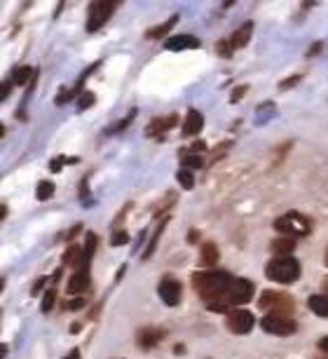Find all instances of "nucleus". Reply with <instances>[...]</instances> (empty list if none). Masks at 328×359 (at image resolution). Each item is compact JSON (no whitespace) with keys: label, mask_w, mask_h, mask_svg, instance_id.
<instances>
[{"label":"nucleus","mask_w":328,"mask_h":359,"mask_svg":"<svg viewBox=\"0 0 328 359\" xmlns=\"http://www.w3.org/2000/svg\"><path fill=\"white\" fill-rule=\"evenodd\" d=\"M193 287L197 296L207 303L211 313H228L232 306H242L249 303L256 294V287L251 280L244 277H232L225 270H200L193 275Z\"/></svg>","instance_id":"nucleus-1"},{"label":"nucleus","mask_w":328,"mask_h":359,"mask_svg":"<svg viewBox=\"0 0 328 359\" xmlns=\"http://www.w3.org/2000/svg\"><path fill=\"white\" fill-rule=\"evenodd\" d=\"M265 275H268V280L279 284L296 282L300 277V263L296 259H291V256H277V259H272L265 266Z\"/></svg>","instance_id":"nucleus-2"},{"label":"nucleus","mask_w":328,"mask_h":359,"mask_svg":"<svg viewBox=\"0 0 328 359\" xmlns=\"http://www.w3.org/2000/svg\"><path fill=\"white\" fill-rule=\"evenodd\" d=\"M258 308L261 310H268L270 315H289L296 310V303L289 294H282V291H265L258 301Z\"/></svg>","instance_id":"nucleus-3"},{"label":"nucleus","mask_w":328,"mask_h":359,"mask_svg":"<svg viewBox=\"0 0 328 359\" xmlns=\"http://www.w3.org/2000/svg\"><path fill=\"white\" fill-rule=\"evenodd\" d=\"M275 228L279 230V233H284V235H289V237H305V235H310L312 221L307 219V216H303V214L291 212V214L282 216V219H277Z\"/></svg>","instance_id":"nucleus-4"},{"label":"nucleus","mask_w":328,"mask_h":359,"mask_svg":"<svg viewBox=\"0 0 328 359\" xmlns=\"http://www.w3.org/2000/svg\"><path fill=\"white\" fill-rule=\"evenodd\" d=\"M122 0H94L92 8H90V15H87V31L94 33L104 26L108 19L113 17V12L118 10V5Z\"/></svg>","instance_id":"nucleus-5"},{"label":"nucleus","mask_w":328,"mask_h":359,"mask_svg":"<svg viewBox=\"0 0 328 359\" xmlns=\"http://www.w3.org/2000/svg\"><path fill=\"white\" fill-rule=\"evenodd\" d=\"M261 329L272 336H291L296 334L298 324L289 315H265L261 320Z\"/></svg>","instance_id":"nucleus-6"},{"label":"nucleus","mask_w":328,"mask_h":359,"mask_svg":"<svg viewBox=\"0 0 328 359\" xmlns=\"http://www.w3.org/2000/svg\"><path fill=\"white\" fill-rule=\"evenodd\" d=\"M225 324H228V329L232 331V334L244 336V334H249V331L256 327V317L251 315L249 310L235 308V310H230V313H228V320H225Z\"/></svg>","instance_id":"nucleus-7"},{"label":"nucleus","mask_w":328,"mask_h":359,"mask_svg":"<svg viewBox=\"0 0 328 359\" xmlns=\"http://www.w3.org/2000/svg\"><path fill=\"white\" fill-rule=\"evenodd\" d=\"M157 294H160V298L164 303H167L169 308L179 306L181 303V294H183V287L179 280H174V277H162L160 287H157Z\"/></svg>","instance_id":"nucleus-8"},{"label":"nucleus","mask_w":328,"mask_h":359,"mask_svg":"<svg viewBox=\"0 0 328 359\" xmlns=\"http://www.w3.org/2000/svg\"><path fill=\"white\" fill-rule=\"evenodd\" d=\"M164 336H167V331L160 327H143L139 329V334H136V341H139V348L153 350L160 345V341H164Z\"/></svg>","instance_id":"nucleus-9"},{"label":"nucleus","mask_w":328,"mask_h":359,"mask_svg":"<svg viewBox=\"0 0 328 359\" xmlns=\"http://www.w3.org/2000/svg\"><path fill=\"white\" fill-rule=\"evenodd\" d=\"M90 284H92L90 270H78V273L68 280L66 289H68V294H85V291L90 289Z\"/></svg>","instance_id":"nucleus-10"},{"label":"nucleus","mask_w":328,"mask_h":359,"mask_svg":"<svg viewBox=\"0 0 328 359\" xmlns=\"http://www.w3.org/2000/svg\"><path fill=\"white\" fill-rule=\"evenodd\" d=\"M169 52H183V50H197L200 47V40L195 36H174L169 38L167 43H164Z\"/></svg>","instance_id":"nucleus-11"},{"label":"nucleus","mask_w":328,"mask_h":359,"mask_svg":"<svg viewBox=\"0 0 328 359\" xmlns=\"http://www.w3.org/2000/svg\"><path fill=\"white\" fill-rule=\"evenodd\" d=\"M204 127V118L200 111H190L186 115V123H183V137H195L200 134Z\"/></svg>","instance_id":"nucleus-12"},{"label":"nucleus","mask_w":328,"mask_h":359,"mask_svg":"<svg viewBox=\"0 0 328 359\" xmlns=\"http://www.w3.org/2000/svg\"><path fill=\"white\" fill-rule=\"evenodd\" d=\"M179 123V115H167V118H155L153 123L148 125V137H155V134H164Z\"/></svg>","instance_id":"nucleus-13"},{"label":"nucleus","mask_w":328,"mask_h":359,"mask_svg":"<svg viewBox=\"0 0 328 359\" xmlns=\"http://www.w3.org/2000/svg\"><path fill=\"white\" fill-rule=\"evenodd\" d=\"M251 33H254V22H244L235 31V36L230 38L232 47H235V50H239V47H246V45H249V40H251Z\"/></svg>","instance_id":"nucleus-14"},{"label":"nucleus","mask_w":328,"mask_h":359,"mask_svg":"<svg viewBox=\"0 0 328 359\" xmlns=\"http://www.w3.org/2000/svg\"><path fill=\"white\" fill-rule=\"evenodd\" d=\"M200 263L204 268H214L218 263V249L214 242H207V245H202L200 249Z\"/></svg>","instance_id":"nucleus-15"},{"label":"nucleus","mask_w":328,"mask_h":359,"mask_svg":"<svg viewBox=\"0 0 328 359\" xmlns=\"http://www.w3.org/2000/svg\"><path fill=\"white\" fill-rule=\"evenodd\" d=\"M176 24H179V17H172L169 22H164V24H160V26H155V29H150V31L146 33V38H150V40H162L169 31L174 29Z\"/></svg>","instance_id":"nucleus-16"},{"label":"nucleus","mask_w":328,"mask_h":359,"mask_svg":"<svg viewBox=\"0 0 328 359\" xmlns=\"http://www.w3.org/2000/svg\"><path fill=\"white\" fill-rule=\"evenodd\" d=\"M167 216H164V219L157 223V228H155V233H153V237H150V242H148V249L146 252H143V259H150V256L155 254V249H157V242H160V235L164 233V228H167Z\"/></svg>","instance_id":"nucleus-17"},{"label":"nucleus","mask_w":328,"mask_h":359,"mask_svg":"<svg viewBox=\"0 0 328 359\" xmlns=\"http://www.w3.org/2000/svg\"><path fill=\"white\" fill-rule=\"evenodd\" d=\"M307 306L314 315L319 317H328V294L326 296H312L310 301H307Z\"/></svg>","instance_id":"nucleus-18"},{"label":"nucleus","mask_w":328,"mask_h":359,"mask_svg":"<svg viewBox=\"0 0 328 359\" xmlns=\"http://www.w3.org/2000/svg\"><path fill=\"white\" fill-rule=\"evenodd\" d=\"M181 162H183V167H188V169H202L204 167L202 155L195 153L193 148H190V151H181Z\"/></svg>","instance_id":"nucleus-19"},{"label":"nucleus","mask_w":328,"mask_h":359,"mask_svg":"<svg viewBox=\"0 0 328 359\" xmlns=\"http://www.w3.org/2000/svg\"><path fill=\"white\" fill-rule=\"evenodd\" d=\"M293 249H296V240H293V237H282V240L272 242V252L277 256H289Z\"/></svg>","instance_id":"nucleus-20"},{"label":"nucleus","mask_w":328,"mask_h":359,"mask_svg":"<svg viewBox=\"0 0 328 359\" xmlns=\"http://www.w3.org/2000/svg\"><path fill=\"white\" fill-rule=\"evenodd\" d=\"M31 78H36V71H33L31 66H19V69L12 73V83L15 85H26Z\"/></svg>","instance_id":"nucleus-21"},{"label":"nucleus","mask_w":328,"mask_h":359,"mask_svg":"<svg viewBox=\"0 0 328 359\" xmlns=\"http://www.w3.org/2000/svg\"><path fill=\"white\" fill-rule=\"evenodd\" d=\"M176 179H179V184L186 188V191H190V188L195 186V179H193V169L188 167H181V172L176 174Z\"/></svg>","instance_id":"nucleus-22"},{"label":"nucleus","mask_w":328,"mask_h":359,"mask_svg":"<svg viewBox=\"0 0 328 359\" xmlns=\"http://www.w3.org/2000/svg\"><path fill=\"white\" fill-rule=\"evenodd\" d=\"M38 200H50L52 198V195H54V184H52V181H40V184H38Z\"/></svg>","instance_id":"nucleus-23"},{"label":"nucleus","mask_w":328,"mask_h":359,"mask_svg":"<svg viewBox=\"0 0 328 359\" xmlns=\"http://www.w3.org/2000/svg\"><path fill=\"white\" fill-rule=\"evenodd\" d=\"M134 118H136V108H132V111L127 113V118H122L120 123L115 125V127H111V130H106V134H115V132H122V130H125V127H129V125L134 123Z\"/></svg>","instance_id":"nucleus-24"},{"label":"nucleus","mask_w":328,"mask_h":359,"mask_svg":"<svg viewBox=\"0 0 328 359\" xmlns=\"http://www.w3.org/2000/svg\"><path fill=\"white\" fill-rule=\"evenodd\" d=\"M54 301H57V289H47V294L43 296V306H40V310L43 313H50V310L54 308Z\"/></svg>","instance_id":"nucleus-25"},{"label":"nucleus","mask_w":328,"mask_h":359,"mask_svg":"<svg viewBox=\"0 0 328 359\" xmlns=\"http://www.w3.org/2000/svg\"><path fill=\"white\" fill-rule=\"evenodd\" d=\"M80 247H75L71 245L66 249V254H64V266H68V263H73V266H78V261H80Z\"/></svg>","instance_id":"nucleus-26"},{"label":"nucleus","mask_w":328,"mask_h":359,"mask_svg":"<svg viewBox=\"0 0 328 359\" xmlns=\"http://www.w3.org/2000/svg\"><path fill=\"white\" fill-rule=\"evenodd\" d=\"M127 242H129L127 230H115V233H113V240H111V245H113V247H122V245H127Z\"/></svg>","instance_id":"nucleus-27"},{"label":"nucleus","mask_w":328,"mask_h":359,"mask_svg":"<svg viewBox=\"0 0 328 359\" xmlns=\"http://www.w3.org/2000/svg\"><path fill=\"white\" fill-rule=\"evenodd\" d=\"M94 94L92 92H82V97H80V101H78V111H85V108H90L92 104H94Z\"/></svg>","instance_id":"nucleus-28"},{"label":"nucleus","mask_w":328,"mask_h":359,"mask_svg":"<svg viewBox=\"0 0 328 359\" xmlns=\"http://www.w3.org/2000/svg\"><path fill=\"white\" fill-rule=\"evenodd\" d=\"M246 92H249V87H246V85H242V87H235V92H232V97H230V101H232V104H237V101L239 99H242L244 97V94Z\"/></svg>","instance_id":"nucleus-29"},{"label":"nucleus","mask_w":328,"mask_h":359,"mask_svg":"<svg viewBox=\"0 0 328 359\" xmlns=\"http://www.w3.org/2000/svg\"><path fill=\"white\" fill-rule=\"evenodd\" d=\"M85 303H87L85 298H73V301L66 303V308L68 310H82V308H85Z\"/></svg>","instance_id":"nucleus-30"},{"label":"nucleus","mask_w":328,"mask_h":359,"mask_svg":"<svg viewBox=\"0 0 328 359\" xmlns=\"http://www.w3.org/2000/svg\"><path fill=\"white\" fill-rule=\"evenodd\" d=\"M232 50H235V47H232V43H228V40H221V43H218V52H221L223 57H230Z\"/></svg>","instance_id":"nucleus-31"},{"label":"nucleus","mask_w":328,"mask_h":359,"mask_svg":"<svg viewBox=\"0 0 328 359\" xmlns=\"http://www.w3.org/2000/svg\"><path fill=\"white\" fill-rule=\"evenodd\" d=\"M47 280H45V277H40V280H36V282H33V287H31V294L33 296H36V294H40V289H43V284H45Z\"/></svg>","instance_id":"nucleus-32"},{"label":"nucleus","mask_w":328,"mask_h":359,"mask_svg":"<svg viewBox=\"0 0 328 359\" xmlns=\"http://www.w3.org/2000/svg\"><path fill=\"white\" fill-rule=\"evenodd\" d=\"M298 83H300V76H293L291 80H286V83H282V90H289V87L298 85Z\"/></svg>","instance_id":"nucleus-33"},{"label":"nucleus","mask_w":328,"mask_h":359,"mask_svg":"<svg viewBox=\"0 0 328 359\" xmlns=\"http://www.w3.org/2000/svg\"><path fill=\"white\" fill-rule=\"evenodd\" d=\"M193 151H195V153H204V151H207V144H204V141H195V144H193Z\"/></svg>","instance_id":"nucleus-34"},{"label":"nucleus","mask_w":328,"mask_h":359,"mask_svg":"<svg viewBox=\"0 0 328 359\" xmlns=\"http://www.w3.org/2000/svg\"><path fill=\"white\" fill-rule=\"evenodd\" d=\"M319 350H321V352H326V355H328V336H324V338L319 341Z\"/></svg>","instance_id":"nucleus-35"},{"label":"nucleus","mask_w":328,"mask_h":359,"mask_svg":"<svg viewBox=\"0 0 328 359\" xmlns=\"http://www.w3.org/2000/svg\"><path fill=\"white\" fill-rule=\"evenodd\" d=\"M64 359H80V350H78V348H73V350L68 352V355H66Z\"/></svg>","instance_id":"nucleus-36"},{"label":"nucleus","mask_w":328,"mask_h":359,"mask_svg":"<svg viewBox=\"0 0 328 359\" xmlns=\"http://www.w3.org/2000/svg\"><path fill=\"white\" fill-rule=\"evenodd\" d=\"M188 240H190V242H197V240H200V235H197V230H190Z\"/></svg>","instance_id":"nucleus-37"},{"label":"nucleus","mask_w":328,"mask_h":359,"mask_svg":"<svg viewBox=\"0 0 328 359\" xmlns=\"http://www.w3.org/2000/svg\"><path fill=\"white\" fill-rule=\"evenodd\" d=\"M80 228H82V226H75V228L71 230V233H68V240H71V237H75V235H78V233H80Z\"/></svg>","instance_id":"nucleus-38"},{"label":"nucleus","mask_w":328,"mask_h":359,"mask_svg":"<svg viewBox=\"0 0 328 359\" xmlns=\"http://www.w3.org/2000/svg\"><path fill=\"white\" fill-rule=\"evenodd\" d=\"M223 5H225V8H232V5H235V0H225Z\"/></svg>","instance_id":"nucleus-39"},{"label":"nucleus","mask_w":328,"mask_h":359,"mask_svg":"<svg viewBox=\"0 0 328 359\" xmlns=\"http://www.w3.org/2000/svg\"><path fill=\"white\" fill-rule=\"evenodd\" d=\"M324 289H326V294H328V277H326V280H324Z\"/></svg>","instance_id":"nucleus-40"},{"label":"nucleus","mask_w":328,"mask_h":359,"mask_svg":"<svg viewBox=\"0 0 328 359\" xmlns=\"http://www.w3.org/2000/svg\"><path fill=\"white\" fill-rule=\"evenodd\" d=\"M326 263H328V252H326Z\"/></svg>","instance_id":"nucleus-41"}]
</instances>
